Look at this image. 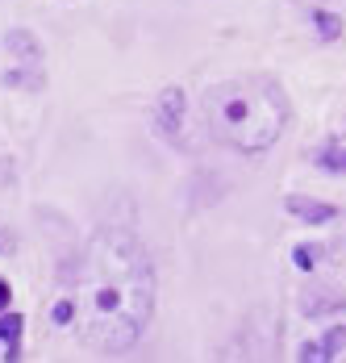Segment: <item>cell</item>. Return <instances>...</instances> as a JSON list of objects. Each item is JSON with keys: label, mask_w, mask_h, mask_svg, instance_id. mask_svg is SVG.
Here are the masks:
<instances>
[{"label": "cell", "mask_w": 346, "mask_h": 363, "mask_svg": "<svg viewBox=\"0 0 346 363\" xmlns=\"http://www.w3.org/2000/svg\"><path fill=\"white\" fill-rule=\"evenodd\" d=\"M317 259H321L317 247H296V267H305V272H309V267H317Z\"/></svg>", "instance_id": "30bf717a"}, {"label": "cell", "mask_w": 346, "mask_h": 363, "mask_svg": "<svg viewBox=\"0 0 346 363\" xmlns=\"http://www.w3.org/2000/svg\"><path fill=\"white\" fill-rule=\"evenodd\" d=\"M313 30L321 42H334V38L342 34V17L338 13H313Z\"/></svg>", "instance_id": "9c48e42d"}, {"label": "cell", "mask_w": 346, "mask_h": 363, "mask_svg": "<svg viewBox=\"0 0 346 363\" xmlns=\"http://www.w3.org/2000/svg\"><path fill=\"white\" fill-rule=\"evenodd\" d=\"M155 318V263L138 234L104 225L88 238L79 284H75V330L96 355H121L142 338Z\"/></svg>", "instance_id": "6da1fadb"}, {"label": "cell", "mask_w": 346, "mask_h": 363, "mask_svg": "<svg viewBox=\"0 0 346 363\" xmlns=\"http://www.w3.org/2000/svg\"><path fill=\"white\" fill-rule=\"evenodd\" d=\"M0 342L4 359H21V313H0Z\"/></svg>", "instance_id": "52a82bcc"}, {"label": "cell", "mask_w": 346, "mask_h": 363, "mask_svg": "<svg viewBox=\"0 0 346 363\" xmlns=\"http://www.w3.org/2000/svg\"><path fill=\"white\" fill-rule=\"evenodd\" d=\"M184 113H188V96H184V88H163L159 92V101H155V125L167 134V138H179V130H184Z\"/></svg>", "instance_id": "277c9868"}, {"label": "cell", "mask_w": 346, "mask_h": 363, "mask_svg": "<svg viewBox=\"0 0 346 363\" xmlns=\"http://www.w3.org/2000/svg\"><path fill=\"white\" fill-rule=\"evenodd\" d=\"M205 125L238 155H263L288 125V101L267 75H234L205 92Z\"/></svg>", "instance_id": "7a4b0ae2"}, {"label": "cell", "mask_w": 346, "mask_h": 363, "mask_svg": "<svg viewBox=\"0 0 346 363\" xmlns=\"http://www.w3.org/2000/svg\"><path fill=\"white\" fill-rule=\"evenodd\" d=\"M4 50H9V59L17 67V72L9 75V84H21V67H30L34 79L42 84V46H38V38L30 30H9L4 34Z\"/></svg>", "instance_id": "3957f363"}, {"label": "cell", "mask_w": 346, "mask_h": 363, "mask_svg": "<svg viewBox=\"0 0 346 363\" xmlns=\"http://www.w3.org/2000/svg\"><path fill=\"white\" fill-rule=\"evenodd\" d=\"M342 347H346V326L338 322V326H330V330H325V338H317V342H305L296 359H305V363H313V359H317V363H325V359H334V355H338Z\"/></svg>", "instance_id": "8992f818"}, {"label": "cell", "mask_w": 346, "mask_h": 363, "mask_svg": "<svg viewBox=\"0 0 346 363\" xmlns=\"http://www.w3.org/2000/svg\"><path fill=\"white\" fill-rule=\"evenodd\" d=\"M9 301H13V289H9V284H4V280H0V313H4V309H9Z\"/></svg>", "instance_id": "8fae6325"}, {"label": "cell", "mask_w": 346, "mask_h": 363, "mask_svg": "<svg viewBox=\"0 0 346 363\" xmlns=\"http://www.w3.org/2000/svg\"><path fill=\"white\" fill-rule=\"evenodd\" d=\"M313 163L325 167V172H334V176H342L346 172V146H321V150H313Z\"/></svg>", "instance_id": "ba28073f"}, {"label": "cell", "mask_w": 346, "mask_h": 363, "mask_svg": "<svg viewBox=\"0 0 346 363\" xmlns=\"http://www.w3.org/2000/svg\"><path fill=\"white\" fill-rule=\"evenodd\" d=\"M4 247H9V238H4V230H0V251H4Z\"/></svg>", "instance_id": "7c38bea8"}, {"label": "cell", "mask_w": 346, "mask_h": 363, "mask_svg": "<svg viewBox=\"0 0 346 363\" xmlns=\"http://www.w3.org/2000/svg\"><path fill=\"white\" fill-rule=\"evenodd\" d=\"M284 209H288L296 221H305V225H325V221L338 218L334 205H325V201H309V196H288Z\"/></svg>", "instance_id": "5b68a950"}]
</instances>
